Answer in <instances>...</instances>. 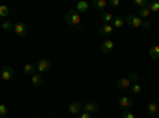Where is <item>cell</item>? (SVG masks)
I'll use <instances>...</instances> for the list:
<instances>
[{"label": "cell", "mask_w": 159, "mask_h": 118, "mask_svg": "<svg viewBox=\"0 0 159 118\" xmlns=\"http://www.w3.org/2000/svg\"><path fill=\"white\" fill-rule=\"evenodd\" d=\"M64 19H65V22H67L69 26H72V27H80V24H81V16H80V13L75 8L69 10L67 13H65Z\"/></svg>", "instance_id": "cell-1"}, {"label": "cell", "mask_w": 159, "mask_h": 118, "mask_svg": "<svg viewBox=\"0 0 159 118\" xmlns=\"http://www.w3.org/2000/svg\"><path fill=\"white\" fill-rule=\"evenodd\" d=\"M15 77V69L11 67V65H3L2 67V70H0V78H2L3 82H10L11 78Z\"/></svg>", "instance_id": "cell-2"}, {"label": "cell", "mask_w": 159, "mask_h": 118, "mask_svg": "<svg viewBox=\"0 0 159 118\" xmlns=\"http://www.w3.org/2000/svg\"><path fill=\"white\" fill-rule=\"evenodd\" d=\"M124 21H126L127 26H130V27H134V29L142 27V24H143V19H142L139 15H129Z\"/></svg>", "instance_id": "cell-3"}, {"label": "cell", "mask_w": 159, "mask_h": 118, "mask_svg": "<svg viewBox=\"0 0 159 118\" xmlns=\"http://www.w3.org/2000/svg\"><path fill=\"white\" fill-rule=\"evenodd\" d=\"M51 70V61L49 59H46V58H43V59H40L38 62H37V72L38 73H46V72H49Z\"/></svg>", "instance_id": "cell-4"}, {"label": "cell", "mask_w": 159, "mask_h": 118, "mask_svg": "<svg viewBox=\"0 0 159 118\" xmlns=\"http://www.w3.org/2000/svg\"><path fill=\"white\" fill-rule=\"evenodd\" d=\"M13 32H15L16 35L19 37H25L27 35V24L19 21V22H15V26H13Z\"/></svg>", "instance_id": "cell-5"}, {"label": "cell", "mask_w": 159, "mask_h": 118, "mask_svg": "<svg viewBox=\"0 0 159 118\" xmlns=\"http://www.w3.org/2000/svg\"><path fill=\"white\" fill-rule=\"evenodd\" d=\"M132 106H134V102H132V99L129 96H123L121 99L118 101V107L123 109V110H130Z\"/></svg>", "instance_id": "cell-6"}, {"label": "cell", "mask_w": 159, "mask_h": 118, "mask_svg": "<svg viewBox=\"0 0 159 118\" xmlns=\"http://www.w3.org/2000/svg\"><path fill=\"white\" fill-rule=\"evenodd\" d=\"M83 112H88L91 115H94L96 112H99V106H97V102L94 101H86L83 104Z\"/></svg>", "instance_id": "cell-7"}, {"label": "cell", "mask_w": 159, "mask_h": 118, "mask_svg": "<svg viewBox=\"0 0 159 118\" xmlns=\"http://www.w3.org/2000/svg\"><path fill=\"white\" fill-rule=\"evenodd\" d=\"M69 112L72 115H80V113L83 112V104L80 102V101H72L69 104Z\"/></svg>", "instance_id": "cell-8"}, {"label": "cell", "mask_w": 159, "mask_h": 118, "mask_svg": "<svg viewBox=\"0 0 159 118\" xmlns=\"http://www.w3.org/2000/svg\"><path fill=\"white\" fill-rule=\"evenodd\" d=\"M113 48H115V42H113V40H103L102 45H100V50H102V53H103V54L111 53Z\"/></svg>", "instance_id": "cell-9"}, {"label": "cell", "mask_w": 159, "mask_h": 118, "mask_svg": "<svg viewBox=\"0 0 159 118\" xmlns=\"http://www.w3.org/2000/svg\"><path fill=\"white\" fill-rule=\"evenodd\" d=\"M116 86H118V89H129L132 86V82L129 80V77H121L116 82Z\"/></svg>", "instance_id": "cell-10"}, {"label": "cell", "mask_w": 159, "mask_h": 118, "mask_svg": "<svg viewBox=\"0 0 159 118\" xmlns=\"http://www.w3.org/2000/svg\"><path fill=\"white\" fill-rule=\"evenodd\" d=\"M99 34L102 37H110L113 34V26L111 24H102L99 27Z\"/></svg>", "instance_id": "cell-11"}, {"label": "cell", "mask_w": 159, "mask_h": 118, "mask_svg": "<svg viewBox=\"0 0 159 118\" xmlns=\"http://www.w3.org/2000/svg\"><path fill=\"white\" fill-rule=\"evenodd\" d=\"M43 82H45V80H43V75H42V73H38V72L34 73V75L30 77V83H32V86H35V88L42 86Z\"/></svg>", "instance_id": "cell-12"}, {"label": "cell", "mask_w": 159, "mask_h": 118, "mask_svg": "<svg viewBox=\"0 0 159 118\" xmlns=\"http://www.w3.org/2000/svg\"><path fill=\"white\" fill-rule=\"evenodd\" d=\"M22 72H24V75L32 77L34 73H37V64H25L24 69H22Z\"/></svg>", "instance_id": "cell-13"}, {"label": "cell", "mask_w": 159, "mask_h": 118, "mask_svg": "<svg viewBox=\"0 0 159 118\" xmlns=\"http://www.w3.org/2000/svg\"><path fill=\"white\" fill-rule=\"evenodd\" d=\"M89 8H91V3H88V2H84V0H80V2L76 3V11L78 13H86V11H89Z\"/></svg>", "instance_id": "cell-14"}, {"label": "cell", "mask_w": 159, "mask_h": 118, "mask_svg": "<svg viewBox=\"0 0 159 118\" xmlns=\"http://www.w3.org/2000/svg\"><path fill=\"white\" fill-rule=\"evenodd\" d=\"M107 5H108L107 0H94V2H92V8H96L99 11H105Z\"/></svg>", "instance_id": "cell-15"}, {"label": "cell", "mask_w": 159, "mask_h": 118, "mask_svg": "<svg viewBox=\"0 0 159 118\" xmlns=\"http://www.w3.org/2000/svg\"><path fill=\"white\" fill-rule=\"evenodd\" d=\"M100 18H102L103 24H111L113 19H115V15H113V13H108V11H102Z\"/></svg>", "instance_id": "cell-16"}, {"label": "cell", "mask_w": 159, "mask_h": 118, "mask_svg": "<svg viewBox=\"0 0 159 118\" xmlns=\"http://www.w3.org/2000/svg\"><path fill=\"white\" fill-rule=\"evenodd\" d=\"M148 54L153 61H159V45H154L148 50Z\"/></svg>", "instance_id": "cell-17"}, {"label": "cell", "mask_w": 159, "mask_h": 118, "mask_svg": "<svg viewBox=\"0 0 159 118\" xmlns=\"http://www.w3.org/2000/svg\"><path fill=\"white\" fill-rule=\"evenodd\" d=\"M111 26H113V29L115 27H123V26H126V21H124V18L123 16H115V19H113V22H111Z\"/></svg>", "instance_id": "cell-18"}, {"label": "cell", "mask_w": 159, "mask_h": 118, "mask_svg": "<svg viewBox=\"0 0 159 118\" xmlns=\"http://www.w3.org/2000/svg\"><path fill=\"white\" fill-rule=\"evenodd\" d=\"M147 110H148V113H150V115H156V113L159 112V106H157V102H156V101H154V102H148Z\"/></svg>", "instance_id": "cell-19"}, {"label": "cell", "mask_w": 159, "mask_h": 118, "mask_svg": "<svg viewBox=\"0 0 159 118\" xmlns=\"http://www.w3.org/2000/svg\"><path fill=\"white\" fill-rule=\"evenodd\" d=\"M137 15L143 19V21H147L148 18H150V15H151V11L148 10V7H145V8H140L139 10V13H137Z\"/></svg>", "instance_id": "cell-20"}, {"label": "cell", "mask_w": 159, "mask_h": 118, "mask_svg": "<svg viewBox=\"0 0 159 118\" xmlns=\"http://www.w3.org/2000/svg\"><path fill=\"white\" fill-rule=\"evenodd\" d=\"M13 26H15V24H13L11 21H8V19H7V21H3L2 24H0V27H2L5 32H13Z\"/></svg>", "instance_id": "cell-21"}, {"label": "cell", "mask_w": 159, "mask_h": 118, "mask_svg": "<svg viewBox=\"0 0 159 118\" xmlns=\"http://www.w3.org/2000/svg\"><path fill=\"white\" fill-rule=\"evenodd\" d=\"M148 10L151 13H157L159 11V2H148Z\"/></svg>", "instance_id": "cell-22"}, {"label": "cell", "mask_w": 159, "mask_h": 118, "mask_svg": "<svg viewBox=\"0 0 159 118\" xmlns=\"http://www.w3.org/2000/svg\"><path fill=\"white\" fill-rule=\"evenodd\" d=\"M130 91H132L134 94H140V93H142V85H140V83H132Z\"/></svg>", "instance_id": "cell-23"}, {"label": "cell", "mask_w": 159, "mask_h": 118, "mask_svg": "<svg viewBox=\"0 0 159 118\" xmlns=\"http://www.w3.org/2000/svg\"><path fill=\"white\" fill-rule=\"evenodd\" d=\"M10 15V10L7 5H0V18H7Z\"/></svg>", "instance_id": "cell-24"}, {"label": "cell", "mask_w": 159, "mask_h": 118, "mask_svg": "<svg viewBox=\"0 0 159 118\" xmlns=\"http://www.w3.org/2000/svg\"><path fill=\"white\" fill-rule=\"evenodd\" d=\"M134 5L140 10V8H145L148 7V0H134Z\"/></svg>", "instance_id": "cell-25"}, {"label": "cell", "mask_w": 159, "mask_h": 118, "mask_svg": "<svg viewBox=\"0 0 159 118\" xmlns=\"http://www.w3.org/2000/svg\"><path fill=\"white\" fill-rule=\"evenodd\" d=\"M7 113H8V107L5 104H0V118H5Z\"/></svg>", "instance_id": "cell-26"}, {"label": "cell", "mask_w": 159, "mask_h": 118, "mask_svg": "<svg viewBox=\"0 0 159 118\" xmlns=\"http://www.w3.org/2000/svg\"><path fill=\"white\" fill-rule=\"evenodd\" d=\"M121 118H135V115L132 113L130 110H123V113H121Z\"/></svg>", "instance_id": "cell-27"}, {"label": "cell", "mask_w": 159, "mask_h": 118, "mask_svg": "<svg viewBox=\"0 0 159 118\" xmlns=\"http://www.w3.org/2000/svg\"><path fill=\"white\" fill-rule=\"evenodd\" d=\"M129 80H130L132 83H139V73H135V72H132V73L129 75Z\"/></svg>", "instance_id": "cell-28"}, {"label": "cell", "mask_w": 159, "mask_h": 118, "mask_svg": "<svg viewBox=\"0 0 159 118\" xmlns=\"http://www.w3.org/2000/svg\"><path fill=\"white\" fill-rule=\"evenodd\" d=\"M142 27H143V29H147V31H148V29H151V22H150L148 19H147V21H143Z\"/></svg>", "instance_id": "cell-29"}, {"label": "cell", "mask_w": 159, "mask_h": 118, "mask_svg": "<svg viewBox=\"0 0 159 118\" xmlns=\"http://www.w3.org/2000/svg\"><path fill=\"white\" fill-rule=\"evenodd\" d=\"M80 118H92V115L88 113V112H81V113H80Z\"/></svg>", "instance_id": "cell-30"}, {"label": "cell", "mask_w": 159, "mask_h": 118, "mask_svg": "<svg viewBox=\"0 0 159 118\" xmlns=\"http://www.w3.org/2000/svg\"><path fill=\"white\" fill-rule=\"evenodd\" d=\"M119 3H121L119 0H111V2H110L108 5H111V7H115V8H116V7H119Z\"/></svg>", "instance_id": "cell-31"}, {"label": "cell", "mask_w": 159, "mask_h": 118, "mask_svg": "<svg viewBox=\"0 0 159 118\" xmlns=\"http://www.w3.org/2000/svg\"><path fill=\"white\" fill-rule=\"evenodd\" d=\"M156 102H157V106H159V99H157V101H156Z\"/></svg>", "instance_id": "cell-32"}, {"label": "cell", "mask_w": 159, "mask_h": 118, "mask_svg": "<svg viewBox=\"0 0 159 118\" xmlns=\"http://www.w3.org/2000/svg\"><path fill=\"white\" fill-rule=\"evenodd\" d=\"M34 118H40V116H34Z\"/></svg>", "instance_id": "cell-33"}, {"label": "cell", "mask_w": 159, "mask_h": 118, "mask_svg": "<svg viewBox=\"0 0 159 118\" xmlns=\"http://www.w3.org/2000/svg\"><path fill=\"white\" fill-rule=\"evenodd\" d=\"M157 32H159V27H157Z\"/></svg>", "instance_id": "cell-34"}, {"label": "cell", "mask_w": 159, "mask_h": 118, "mask_svg": "<svg viewBox=\"0 0 159 118\" xmlns=\"http://www.w3.org/2000/svg\"><path fill=\"white\" fill-rule=\"evenodd\" d=\"M49 118H51V116H49Z\"/></svg>", "instance_id": "cell-35"}]
</instances>
